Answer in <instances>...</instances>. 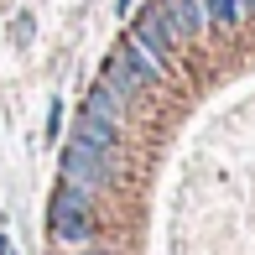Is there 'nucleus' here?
I'll return each mask as SVG.
<instances>
[{
	"mask_svg": "<svg viewBox=\"0 0 255 255\" xmlns=\"http://www.w3.org/2000/svg\"><path fill=\"white\" fill-rule=\"evenodd\" d=\"M57 182H68V188L99 198V193H110V188L125 182V151H99V146L68 141L63 161H57Z\"/></svg>",
	"mask_w": 255,
	"mask_h": 255,
	"instance_id": "nucleus-1",
	"label": "nucleus"
},
{
	"mask_svg": "<svg viewBox=\"0 0 255 255\" xmlns=\"http://www.w3.org/2000/svg\"><path fill=\"white\" fill-rule=\"evenodd\" d=\"M47 229H52V240H63L68 250H73V245H89V240H94V229H99L94 198H89V193H78V188H68V182H57L52 208H47Z\"/></svg>",
	"mask_w": 255,
	"mask_h": 255,
	"instance_id": "nucleus-2",
	"label": "nucleus"
},
{
	"mask_svg": "<svg viewBox=\"0 0 255 255\" xmlns=\"http://www.w3.org/2000/svg\"><path fill=\"white\" fill-rule=\"evenodd\" d=\"M130 31L146 42V47H156L167 63H177V52H182V31H177V21L167 16V5H161V0H151L146 10H135Z\"/></svg>",
	"mask_w": 255,
	"mask_h": 255,
	"instance_id": "nucleus-3",
	"label": "nucleus"
},
{
	"mask_svg": "<svg viewBox=\"0 0 255 255\" xmlns=\"http://www.w3.org/2000/svg\"><path fill=\"white\" fill-rule=\"evenodd\" d=\"M99 84H110V89H115L120 99H130V104H135V99L146 94V89H151V78H146L141 68L130 63V57H125L120 47H115V52H110V57L99 63Z\"/></svg>",
	"mask_w": 255,
	"mask_h": 255,
	"instance_id": "nucleus-4",
	"label": "nucleus"
},
{
	"mask_svg": "<svg viewBox=\"0 0 255 255\" xmlns=\"http://www.w3.org/2000/svg\"><path fill=\"white\" fill-rule=\"evenodd\" d=\"M120 52L130 57V63L141 68L146 78H151V89H156V84H172V63H167V57H161L156 47H146V42L135 37V31H125V37H120Z\"/></svg>",
	"mask_w": 255,
	"mask_h": 255,
	"instance_id": "nucleus-5",
	"label": "nucleus"
},
{
	"mask_svg": "<svg viewBox=\"0 0 255 255\" xmlns=\"http://www.w3.org/2000/svg\"><path fill=\"white\" fill-rule=\"evenodd\" d=\"M167 5V16L177 21V31H182V42H198L214 31V21H208V5L203 0H161Z\"/></svg>",
	"mask_w": 255,
	"mask_h": 255,
	"instance_id": "nucleus-6",
	"label": "nucleus"
},
{
	"mask_svg": "<svg viewBox=\"0 0 255 255\" xmlns=\"http://www.w3.org/2000/svg\"><path fill=\"white\" fill-rule=\"evenodd\" d=\"M84 110H89V115H99V120H110V125H120V130H125V120H130V110H135V104H130V99H120V94H115L110 84H99V78H94V89L84 94Z\"/></svg>",
	"mask_w": 255,
	"mask_h": 255,
	"instance_id": "nucleus-7",
	"label": "nucleus"
},
{
	"mask_svg": "<svg viewBox=\"0 0 255 255\" xmlns=\"http://www.w3.org/2000/svg\"><path fill=\"white\" fill-rule=\"evenodd\" d=\"M120 125H110V120H99V115H89V110H78V120H73V141H84V146H99V151H120Z\"/></svg>",
	"mask_w": 255,
	"mask_h": 255,
	"instance_id": "nucleus-8",
	"label": "nucleus"
},
{
	"mask_svg": "<svg viewBox=\"0 0 255 255\" xmlns=\"http://www.w3.org/2000/svg\"><path fill=\"white\" fill-rule=\"evenodd\" d=\"M203 5H208V21H214V31H235V26H245V21L255 16L250 0H203Z\"/></svg>",
	"mask_w": 255,
	"mask_h": 255,
	"instance_id": "nucleus-9",
	"label": "nucleus"
},
{
	"mask_svg": "<svg viewBox=\"0 0 255 255\" xmlns=\"http://www.w3.org/2000/svg\"><path fill=\"white\" fill-rule=\"evenodd\" d=\"M57 130H63V104H57V99H52V110H47V141H52V135H57Z\"/></svg>",
	"mask_w": 255,
	"mask_h": 255,
	"instance_id": "nucleus-10",
	"label": "nucleus"
},
{
	"mask_svg": "<svg viewBox=\"0 0 255 255\" xmlns=\"http://www.w3.org/2000/svg\"><path fill=\"white\" fill-rule=\"evenodd\" d=\"M16 42H31V16H16Z\"/></svg>",
	"mask_w": 255,
	"mask_h": 255,
	"instance_id": "nucleus-11",
	"label": "nucleus"
},
{
	"mask_svg": "<svg viewBox=\"0 0 255 255\" xmlns=\"http://www.w3.org/2000/svg\"><path fill=\"white\" fill-rule=\"evenodd\" d=\"M68 255H99V250H89V245H73V250H68Z\"/></svg>",
	"mask_w": 255,
	"mask_h": 255,
	"instance_id": "nucleus-12",
	"label": "nucleus"
},
{
	"mask_svg": "<svg viewBox=\"0 0 255 255\" xmlns=\"http://www.w3.org/2000/svg\"><path fill=\"white\" fill-rule=\"evenodd\" d=\"M250 5H255V0H250Z\"/></svg>",
	"mask_w": 255,
	"mask_h": 255,
	"instance_id": "nucleus-13",
	"label": "nucleus"
}]
</instances>
